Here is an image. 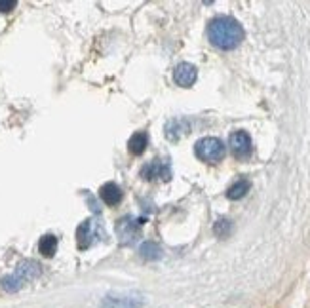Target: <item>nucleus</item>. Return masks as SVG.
<instances>
[{"label":"nucleus","mask_w":310,"mask_h":308,"mask_svg":"<svg viewBox=\"0 0 310 308\" xmlns=\"http://www.w3.org/2000/svg\"><path fill=\"white\" fill-rule=\"evenodd\" d=\"M244 27L230 16L213 17L207 25V38L215 48L224 51H230L238 48L244 40Z\"/></svg>","instance_id":"nucleus-1"},{"label":"nucleus","mask_w":310,"mask_h":308,"mask_svg":"<svg viewBox=\"0 0 310 308\" xmlns=\"http://www.w3.org/2000/svg\"><path fill=\"white\" fill-rule=\"evenodd\" d=\"M194 154L198 156L202 162L215 164V162H221L224 158L226 146H224L223 141L217 139V137H204V139L196 141V145H194Z\"/></svg>","instance_id":"nucleus-2"},{"label":"nucleus","mask_w":310,"mask_h":308,"mask_svg":"<svg viewBox=\"0 0 310 308\" xmlns=\"http://www.w3.org/2000/svg\"><path fill=\"white\" fill-rule=\"evenodd\" d=\"M228 146L236 158L240 160H246L251 156V150H253V143H251V137L248 131L244 129H236L230 133V139H228Z\"/></svg>","instance_id":"nucleus-3"},{"label":"nucleus","mask_w":310,"mask_h":308,"mask_svg":"<svg viewBox=\"0 0 310 308\" xmlns=\"http://www.w3.org/2000/svg\"><path fill=\"white\" fill-rule=\"evenodd\" d=\"M141 177L146 181H168L172 177V168L166 160H152L141 168Z\"/></svg>","instance_id":"nucleus-4"},{"label":"nucleus","mask_w":310,"mask_h":308,"mask_svg":"<svg viewBox=\"0 0 310 308\" xmlns=\"http://www.w3.org/2000/svg\"><path fill=\"white\" fill-rule=\"evenodd\" d=\"M141 224L143 222L139 219H133V217H122L120 221L116 222V234L120 238L122 244H131L135 242V238L139 236V230H141Z\"/></svg>","instance_id":"nucleus-5"},{"label":"nucleus","mask_w":310,"mask_h":308,"mask_svg":"<svg viewBox=\"0 0 310 308\" xmlns=\"http://www.w3.org/2000/svg\"><path fill=\"white\" fill-rule=\"evenodd\" d=\"M40 274H42V266L38 265L36 261H33V259L21 261V263L16 266V270H14V276H16L23 285L29 282H33V280H36Z\"/></svg>","instance_id":"nucleus-6"},{"label":"nucleus","mask_w":310,"mask_h":308,"mask_svg":"<svg viewBox=\"0 0 310 308\" xmlns=\"http://www.w3.org/2000/svg\"><path fill=\"white\" fill-rule=\"evenodd\" d=\"M196 78H198V70L190 63H179L177 67L173 68V80L181 88H190L196 82Z\"/></svg>","instance_id":"nucleus-7"},{"label":"nucleus","mask_w":310,"mask_h":308,"mask_svg":"<svg viewBox=\"0 0 310 308\" xmlns=\"http://www.w3.org/2000/svg\"><path fill=\"white\" fill-rule=\"evenodd\" d=\"M143 304L139 297H105L101 308H143Z\"/></svg>","instance_id":"nucleus-8"},{"label":"nucleus","mask_w":310,"mask_h":308,"mask_svg":"<svg viewBox=\"0 0 310 308\" xmlns=\"http://www.w3.org/2000/svg\"><path fill=\"white\" fill-rule=\"evenodd\" d=\"M99 198H101L107 205H116L122 202L124 192H122V188L118 187L116 183H105L103 187L99 188Z\"/></svg>","instance_id":"nucleus-9"},{"label":"nucleus","mask_w":310,"mask_h":308,"mask_svg":"<svg viewBox=\"0 0 310 308\" xmlns=\"http://www.w3.org/2000/svg\"><path fill=\"white\" fill-rule=\"evenodd\" d=\"M95 236V228H94V221L88 219V221L80 222V226L76 228V242L80 249H88L92 246Z\"/></svg>","instance_id":"nucleus-10"},{"label":"nucleus","mask_w":310,"mask_h":308,"mask_svg":"<svg viewBox=\"0 0 310 308\" xmlns=\"http://www.w3.org/2000/svg\"><path fill=\"white\" fill-rule=\"evenodd\" d=\"M187 131H189V120H185V118L170 120L168 126H166V137H168L170 141H177V139H181Z\"/></svg>","instance_id":"nucleus-11"},{"label":"nucleus","mask_w":310,"mask_h":308,"mask_svg":"<svg viewBox=\"0 0 310 308\" xmlns=\"http://www.w3.org/2000/svg\"><path fill=\"white\" fill-rule=\"evenodd\" d=\"M146 146H148V133L146 131H137V133H133V135L129 137L128 141V148L131 154H143L146 150Z\"/></svg>","instance_id":"nucleus-12"},{"label":"nucleus","mask_w":310,"mask_h":308,"mask_svg":"<svg viewBox=\"0 0 310 308\" xmlns=\"http://www.w3.org/2000/svg\"><path fill=\"white\" fill-rule=\"evenodd\" d=\"M250 188H251L250 181L238 179L234 185L228 187V190H226V198H228V200H240V198H244L248 192H250Z\"/></svg>","instance_id":"nucleus-13"},{"label":"nucleus","mask_w":310,"mask_h":308,"mask_svg":"<svg viewBox=\"0 0 310 308\" xmlns=\"http://www.w3.org/2000/svg\"><path fill=\"white\" fill-rule=\"evenodd\" d=\"M38 251L42 253L44 257H53L55 251H57V238L53 234H46L40 238L38 242Z\"/></svg>","instance_id":"nucleus-14"},{"label":"nucleus","mask_w":310,"mask_h":308,"mask_svg":"<svg viewBox=\"0 0 310 308\" xmlns=\"http://www.w3.org/2000/svg\"><path fill=\"white\" fill-rule=\"evenodd\" d=\"M139 253H141V257L146 259V261H156V259L162 257V249H160V246H158L156 242H145V244H141Z\"/></svg>","instance_id":"nucleus-15"},{"label":"nucleus","mask_w":310,"mask_h":308,"mask_svg":"<svg viewBox=\"0 0 310 308\" xmlns=\"http://www.w3.org/2000/svg\"><path fill=\"white\" fill-rule=\"evenodd\" d=\"M0 287L6 291V293H18V291L23 287V283L19 282L14 274H8V276L0 278Z\"/></svg>","instance_id":"nucleus-16"},{"label":"nucleus","mask_w":310,"mask_h":308,"mask_svg":"<svg viewBox=\"0 0 310 308\" xmlns=\"http://www.w3.org/2000/svg\"><path fill=\"white\" fill-rule=\"evenodd\" d=\"M232 230V222L228 221V219H219L215 222V226H213V232H215L219 238H224V236H228Z\"/></svg>","instance_id":"nucleus-17"},{"label":"nucleus","mask_w":310,"mask_h":308,"mask_svg":"<svg viewBox=\"0 0 310 308\" xmlns=\"http://www.w3.org/2000/svg\"><path fill=\"white\" fill-rule=\"evenodd\" d=\"M18 6L16 0H0V12H12Z\"/></svg>","instance_id":"nucleus-18"}]
</instances>
